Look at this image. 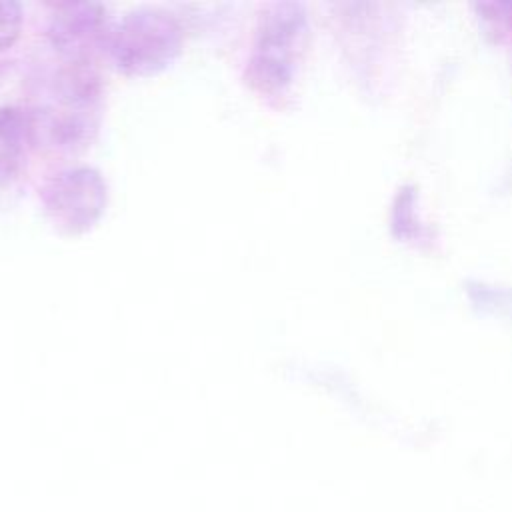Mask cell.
I'll list each match as a JSON object with an SVG mask.
<instances>
[{
	"label": "cell",
	"instance_id": "6",
	"mask_svg": "<svg viewBox=\"0 0 512 512\" xmlns=\"http://www.w3.org/2000/svg\"><path fill=\"white\" fill-rule=\"evenodd\" d=\"M36 144L28 110L0 106V186L12 184L26 162L28 150Z\"/></svg>",
	"mask_w": 512,
	"mask_h": 512
},
{
	"label": "cell",
	"instance_id": "5",
	"mask_svg": "<svg viewBox=\"0 0 512 512\" xmlns=\"http://www.w3.org/2000/svg\"><path fill=\"white\" fill-rule=\"evenodd\" d=\"M108 10L100 2L60 4L46 26L50 48L68 64H90L98 50H106L110 34Z\"/></svg>",
	"mask_w": 512,
	"mask_h": 512
},
{
	"label": "cell",
	"instance_id": "7",
	"mask_svg": "<svg viewBox=\"0 0 512 512\" xmlns=\"http://www.w3.org/2000/svg\"><path fill=\"white\" fill-rule=\"evenodd\" d=\"M22 24V6L14 0H0V52L16 44L22 32Z\"/></svg>",
	"mask_w": 512,
	"mask_h": 512
},
{
	"label": "cell",
	"instance_id": "2",
	"mask_svg": "<svg viewBox=\"0 0 512 512\" xmlns=\"http://www.w3.org/2000/svg\"><path fill=\"white\" fill-rule=\"evenodd\" d=\"M310 34L308 12L300 2L268 4L258 16L244 78L264 98H282L296 80Z\"/></svg>",
	"mask_w": 512,
	"mask_h": 512
},
{
	"label": "cell",
	"instance_id": "4",
	"mask_svg": "<svg viewBox=\"0 0 512 512\" xmlns=\"http://www.w3.org/2000/svg\"><path fill=\"white\" fill-rule=\"evenodd\" d=\"M108 200L110 190L106 178L100 170L86 164L52 174L40 190L46 220L66 238L92 232L104 218Z\"/></svg>",
	"mask_w": 512,
	"mask_h": 512
},
{
	"label": "cell",
	"instance_id": "1",
	"mask_svg": "<svg viewBox=\"0 0 512 512\" xmlns=\"http://www.w3.org/2000/svg\"><path fill=\"white\" fill-rule=\"evenodd\" d=\"M28 116L34 140L76 152L96 138L104 116V86L90 64L62 62L40 78Z\"/></svg>",
	"mask_w": 512,
	"mask_h": 512
},
{
	"label": "cell",
	"instance_id": "3",
	"mask_svg": "<svg viewBox=\"0 0 512 512\" xmlns=\"http://www.w3.org/2000/svg\"><path fill=\"white\" fill-rule=\"evenodd\" d=\"M184 32L178 18L156 6H140L112 24L106 54L124 76L150 78L168 70L180 56Z\"/></svg>",
	"mask_w": 512,
	"mask_h": 512
}]
</instances>
